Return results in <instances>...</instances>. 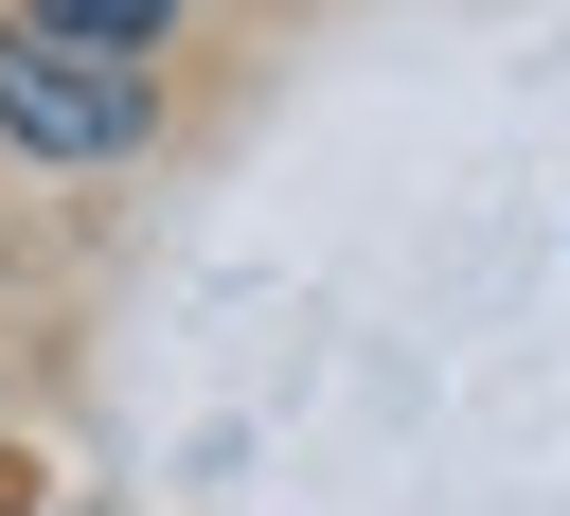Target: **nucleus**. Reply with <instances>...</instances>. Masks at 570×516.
<instances>
[{
    "label": "nucleus",
    "mask_w": 570,
    "mask_h": 516,
    "mask_svg": "<svg viewBox=\"0 0 570 516\" xmlns=\"http://www.w3.org/2000/svg\"><path fill=\"white\" fill-rule=\"evenodd\" d=\"M18 18H36V36H107V53H160L196 0H18Z\"/></svg>",
    "instance_id": "f03ea898"
},
{
    "label": "nucleus",
    "mask_w": 570,
    "mask_h": 516,
    "mask_svg": "<svg viewBox=\"0 0 570 516\" xmlns=\"http://www.w3.org/2000/svg\"><path fill=\"white\" fill-rule=\"evenodd\" d=\"M0 285H18V214H0Z\"/></svg>",
    "instance_id": "7ed1b4c3"
},
{
    "label": "nucleus",
    "mask_w": 570,
    "mask_h": 516,
    "mask_svg": "<svg viewBox=\"0 0 570 516\" xmlns=\"http://www.w3.org/2000/svg\"><path fill=\"white\" fill-rule=\"evenodd\" d=\"M142 142H160V53L0 18V160H36V178H107V160H142Z\"/></svg>",
    "instance_id": "f257e3e1"
}]
</instances>
